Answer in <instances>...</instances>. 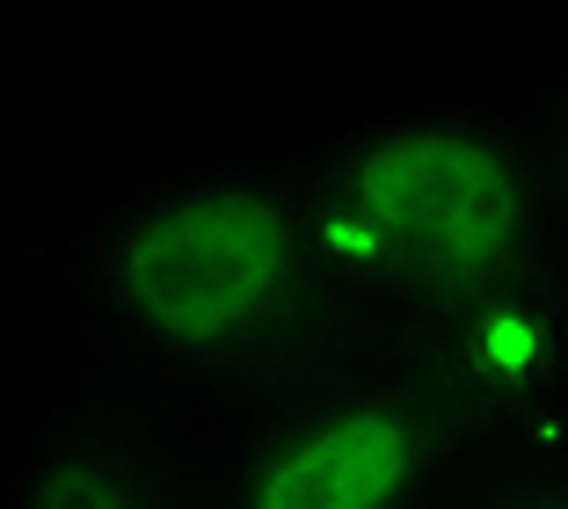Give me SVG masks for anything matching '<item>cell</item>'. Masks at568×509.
I'll return each instance as SVG.
<instances>
[{"label": "cell", "mask_w": 568, "mask_h": 509, "mask_svg": "<svg viewBox=\"0 0 568 509\" xmlns=\"http://www.w3.org/2000/svg\"><path fill=\"white\" fill-rule=\"evenodd\" d=\"M343 320L430 328L568 269L518 102L379 110L277 153Z\"/></svg>", "instance_id": "2"}, {"label": "cell", "mask_w": 568, "mask_h": 509, "mask_svg": "<svg viewBox=\"0 0 568 509\" xmlns=\"http://www.w3.org/2000/svg\"><path fill=\"white\" fill-rule=\"evenodd\" d=\"M0 509H212V437L67 386L0 480Z\"/></svg>", "instance_id": "5"}, {"label": "cell", "mask_w": 568, "mask_h": 509, "mask_svg": "<svg viewBox=\"0 0 568 509\" xmlns=\"http://www.w3.org/2000/svg\"><path fill=\"white\" fill-rule=\"evenodd\" d=\"M44 269L67 306V386L197 437L343 328L277 161L124 182L44 247Z\"/></svg>", "instance_id": "1"}, {"label": "cell", "mask_w": 568, "mask_h": 509, "mask_svg": "<svg viewBox=\"0 0 568 509\" xmlns=\"http://www.w3.org/2000/svg\"><path fill=\"white\" fill-rule=\"evenodd\" d=\"M525 110V139H532V161H539V182H547V204H554V226L568 241V67L539 88Z\"/></svg>", "instance_id": "7"}, {"label": "cell", "mask_w": 568, "mask_h": 509, "mask_svg": "<svg viewBox=\"0 0 568 509\" xmlns=\"http://www.w3.org/2000/svg\"><path fill=\"white\" fill-rule=\"evenodd\" d=\"M474 444L402 328L343 320L212 429V509H445Z\"/></svg>", "instance_id": "3"}, {"label": "cell", "mask_w": 568, "mask_h": 509, "mask_svg": "<svg viewBox=\"0 0 568 509\" xmlns=\"http://www.w3.org/2000/svg\"><path fill=\"white\" fill-rule=\"evenodd\" d=\"M408 343L437 371L474 459L568 451V269L474 298Z\"/></svg>", "instance_id": "4"}, {"label": "cell", "mask_w": 568, "mask_h": 509, "mask_svg": "<svg viewBox=\"0 0 568 509\" xmlns=\"http://www.w3.org/2000/svg\"><path fill=\"white\" fill-rule=\"evenodd\" d=\"M445 509H568V451H496V459H474Z\"/></svg>", "instance_id": "6"}]
</instances>
